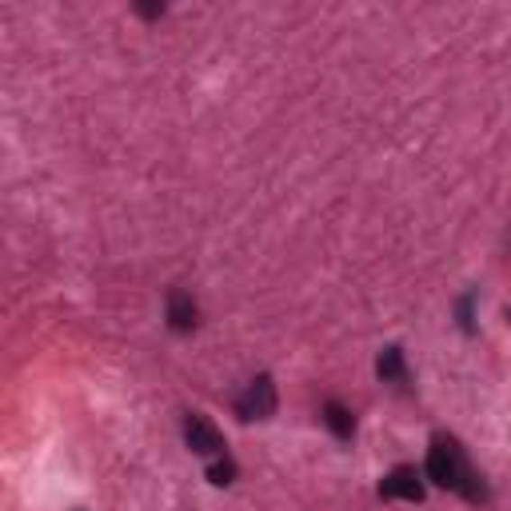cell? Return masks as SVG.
Segmentation results:
<instances>
[{
	"instance_id": "1",
	"label": "cell",
	"mask_w": 511,
	"mask_h": 511,
	"mask_svg": "<svg viewBox=\"0 0 511 511\" xmlns=\"http://www.w3.org/2000/svg\"><path fill=\"white\" fill-rule=\"evenodd\" d=\"M427 479L440 483L443 491H455L468 504H488L491 491L483 476L471 468V460L463 455V448L452 440V435H435L432 448H427Z\"/></svg>"
},
{
	"instance_id": "2",
	"label": "cell",
	"mask_w": 511,
	"mask_h": 511,
	"mask_svg": "<svg viewBox=\"0 0 511 511\" xmlns=\"http://www.w3.org/2000/svg\"><path fill=\"white\" fill-rule=\"evenodd\" d=\"M276 404H280V399H276L272 376H256L252 384L236 396V415H240V420H272Z\"/></svg>"
},
{
	"instance_id": "3",
	"label": "cell",
	"mask_w": 511,
	"mask_h": 511,
	"mask_svg": "<svg viewBox=\"0 0 511 511\" xmlns=\"http://www.w3.org/2000/svg\"><path fill=\"white\" fill-rule=\"evenodd\" d=\"M184 443H188L196 455H208V460L224 455V435H220V427L212 424L208 415H200V412L184 415Z\"/></svg>"
},
{
	"instance_id": "4",
	"label": "cell",
	"mask_w": 511,
	"mask_h": 511,
	"mask_svg": "<svg viewBox=\"0 0 511 511\" xmlns=\"http://www.w3.org/2000/svg\"><path fill=\"white\" fill-rule=\"evenodd\" d=\"M379 496L384 499H407V504H420L424 499V483H420V471L399 463L392 468L384 479H379Z\"/></svg>"
},
{
	"instance_id": "5",
	"label": "cell",
	"mask_w": 511,
	"mask_h": 511,
	"mask_svg": "<svg viewBox=\"0 0 511 511\" xmlns=\"http://www.w3.org/2000/svg\"><path fill=\"white\" fill-rule=\"evenodd\" d=\"M196 324H200L196 300H192L188 292H180V287H172L169 292V328L172 332H192Z\"/></svg>"
},
{
	"instance_id": "6",
	"label": "cell",
	"mask_w": 511,
	"mask_h": 511,
	"mask_svg": "<svg viewBox=\"0 0 511 511\" xmlns=\"http://www.w3.org/2000/svg\"><path fill=\"white\" fill-rule=\"evenodd\" d=\"M376 376L384 384H407V364H404V351L399 348H384L376 360Z\"/></svg>"
},
{
	"instance_id": "7",
	"label": "cell",
	"mask_w": 511,
	"mask_h": 511,
	"mask_svg": "<svg viewBox=\"0 0 511 511\" xmlns=\"http://www.w3.org/2000/svg\"><path fill=\"white\" fill-rule=\"evenodd\" d=\"M324 424L332 427V435H336V440H351V435H356V415H351L343 404H336V399H328V404H324Z\"/></svg>"
},
{
	"instance_id": "8",
	"label": "cell",
	"mask_w": 511,
	"mask_h": 511,
	"mask_svg": "<svg viewBox=\"0 0 511 511\" xmlns=\"http://www.w3.org/2000/svg\"><path fill=\"white\" fill-rule=\"evenodd\" d=\"M208 479L216 483V488H228L232 479H236V460L224 452V455H216V460L208 463Z\"/></svg>"
},
{
	"instance_id": "9",
	"label": "cell",
	"mask_w": 511,
	"mask_h": 511,
	"mask_svg": "<svg viewBox=\"0 0 511 511\" xmlns=\"http://www.w3.org/2000/svg\"><path fill=\"white\" fill-rule=\"evenodd\" d=\"M471 308H476V292H468V296H463V300H460V328L468 332V336H471V332H476V320H471Z\"/></svg>"
},
{
	"instance_id": "10",
	"label": "cell",
	"mask_w": 511,
	"mask_h": 511,
	"mask_svg": "<svg viewBox=\"0 0 511 511\" xmlns=\"http://www.w3.org/2000/svg\"><path fill=\"white\" fill-rule=\"evenodd\" d=\"M141 16H148V21H156V16H164V5H141L136 8Z\"/></svg>"
}]
</instances>
